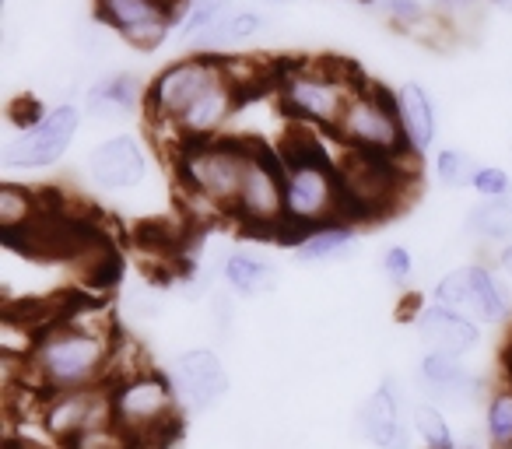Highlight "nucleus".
Returning a JSON list of instances; mask_svg holds the SVG:
<instances>
[{"mask_svg": "<svg viewBox=\"0 0 512 449\" xmlns=\"http://www.w3.org/2000/svg\"><path fill=\"white\" fill-rule=\"evenodd\" d=\"M29 358L22 362V379L32 393H67L109 386L116 372V337L106 323L85 316H64L36 330Z\"/></svg>", "mask_w": 512, "mask_h": 449, "instance_id": "1", "label": "nucleus"}, {"mask_svg": "<svg viewBox=\"0 0 512 449\" xmlns=\"http://www.w3.org/2000/svg\"><path fill=\"white\" fill-rule=\"evenodd\" d=\"M281 169H285V214L288 232L323 229L344 221V193L337 162L327 155L320 137L309 127H295L285 141L278 144Z\"/></svg>", "mask_w": 512, "mask_h": 449, "instance_id": "2", "label": "nucleus"}, {"mask_svg": "<svg viewBox=\"0 0 512 449\" xmlns=\"http://www.w3.org/2000/svg\"><path fill=\"white\" fill-rule=\"evenodd\" d=\"M362 85L365 81L344 60H292L274 78L285 116H292L295 127L323 134H334L351 95Z\"/></svg>", "mask_w": 512, "mask_h": 449, "instance_id": "3", "label": "nucleus"}, {"mask_svg": "<svg viewBox=\"0 0 512 449\" xmlns=\"http://www.w3.org/2000/svg\"><path fill=\"white\" fill-rule=\"evenodd\" d=\"M249 151H253V141H242L232 134L207 137V141H183L179 148H172V172H176L183 197L207 207L211 214L232 218V204L239 193L242 172H246Z\"/></svg>", "mask_w": 512, "mask_h": 449, "instance_id": "4", "label": "nucleus"}, {"mask_svg": "<svg viewBox=\"0 0 512 449\" xmlns=\"http://www.w3.org/2000/svg\"><path fill=\"white\" fill-rule=\"evenodd\" d=\"M109 404H113V425L137 449L165 442L183 421V407H179L169 372H158L151 365L116 376L109 383Z\"/></svg>", "mask_w": 512, "mask_h": 449, "instance_id": "5", "label": "nucleus"}, {"mask_svg": "<svg viewBox=\"0 0 512 449\" xmlns=\"http://www.w3.org/2000/svg\"><path fill=\"white\" fill-rule=\"evenodd\" d=\"M414 158H386V155H365V151H344L337 162L344 193V221H372L390 214L404 200L411 179L418 169H411Z\"/></svg>", "mask_w": 512, "mask_h": 449, "instance_id": "6", "label": "nucleus"}, {"mask_svg": "<svg viewBox=\"0 0 512 449\" xmlns=\"http://www.w3.org/2000/svg\"><path fill=\"white\" fill-rule=\"evenodd\" d=\"M232 221L253 236H288L285 214V169L274 144L253 141L239 193L232 204Z\"/></svg>", "mask_w": 512, "mask_h": 449, "instance_id": "7", "label": "nucleus"}, {"mask_svg": "<svg viewBox=\"0 0 512 449\" xmlns=\"http://www.w3.org/2000/svg\"><path fill=\"white\" fill-rule=\"evenodd\" d=\"M330 137H334L344 151L411 158L407 155V137H404V127H400L393 92H386L383 85H369V81L351 95L348 109H344L341 123H337V130Z\"/></svg>", "mask_w": 512, "mask_h": 449, "instance_id": "8", "label": "nucleus"}, {"mask_svg": "<svg viewBox=\"0 0 512 449\" xmlns=\"http://www.w3.org/2000/svg\"><path fill=\"white\" fill-rule=\"evenodd\" d=\"M225 74H228V57H211V53H190V57H179L172 64H165L148 81V102H144V113H148L151 127L158 130V141H162V134L169 137V130L176 127L179 116L207 88L218 85Z\"/></svg>", "mask_w": 512, "mask_h": 449, "instance_id": "9", "label": "nucleus"}, {"mask_svg": "<svg viewBox=\"0 0 512 449\" xmlns=\"http://www.w3.org/2000/svg\"><path fill=\"white\" fill-rule=\"evenodd\" d=\"M85 120V109L78 102H57L39 116L32 127L11 130L4 148H0V162L4 172H43L53 169L60 158L71 151L74 137Z\"/></svg>", "mask_w": 512, "mask_h": 449, "instance_id": "10", "label": "nucleus"}, {"mask_svg": "<svg viewBox=\"0 0 512 449\" xmlns=\"http://www.w3.org/2000/svg\"><path fill=\"white\" fill-rule=\"evenodd\" d=\"M432 302L474 320L477 327H498L512 316V295L488 264H460L432 285Z\"/></svg>", "mask_w": 512, "mask_h": 449, "instance_id": "11", "label": "nucleus"}, {"mask_svg": "<svg viewBox=\"0 0 512 449\" xmlns=\"http://www.w3.org/2000/svg\"><path fill=\"white\" fill-rule=\"evenodd\" d=\"M183 0H95V22L134 50H158L179 29Z\"/></svg>", "mask_w": 512, "mask_h": 449, "instance_id": "12", "label": "nucleus"}, {"mask_svg": "<svg viewBox=\"0 0 512 449\" xmlns=\"http://www.w3.org/2000/svg\"><path fill=\"white\" fill-rule=\"evenodd\" d=\"M151 172V155L144 141L134 130H120V134L99 141L85 155V179L99 193H130L144 186Z\"/></svg>", "mask_w": 512, "mask_h": 449, "instance_id": "13", "label": "nucleus"}, {"mask_svg": "<svg viewBox=\"0 0 512 449\" xmlns=\"http://www.w3.org/2000/svg\"><path fill=\"white\" fill-rule=\"evenodd\" d=\"M39 421L46 435L60 449L74 442L78 435L92 428L113 425V404H109V386H92V390H67L39 397Z\"/></svg>", "mask_w": 512, "mask_h": 449, "instance_id": "14", "label": "nucleus"}, {"mask_svg": "<svg viewBox=\"0 0 512 449\" xmlns=\"http://www.w3.org/2000/svg\"><path fill=\"white\" fill-rule=\"evenodd\" d=\"M169 379L176 386V397L183 414H204L232 390L225 362L214 348H186L172 358Z\"/></svg>", "mask_w": 512, "mask_h": 449, "instance_id": "15", "label": "nucleus"}, {"mask_svg": "<svg viewBox=\"0 0 512 449\" xmlns=\"http://www.w3.org/2000/svg\"><path fill=\"white\" fill-rule=\"evenodd\" d=\"M358 428L376 449H411V421L393 379L379 383L358 407Z\"/></svg>", "mask_w": 512, "mask_h": 449, "instance_id": "16", "label": "nucleus"}, {"mask_svg": "<svg viewBox=\"0 0 512 449\" xmlns=\"http://www.w3.org/2000/svg\"><path fill=\"white\" fill-rule=\"evenodd\" d=\"M414 337H418L425 351L463 358L481 344V327H477L474 320H467V316L453 313V309L428 299L425 306L414 313Z\"/></svg>", "mask_w": 512, "mask_h": 449, "instance_id": "17", "label": "nucleus"}, {"mask_svg": "<svg viewBox=\"0 0 512 449\" xmlns=\"http://www.w3.org/2000/svg\"><path fill=\"white\" fill-rule=\"evenodd\" d=\"M148 102V81L134 71H109L99 74L92 85L85 88L81 109L92 120H127Z\"/></svg>", "mask_w": 512, "mask_h": 449, "instance_id": "18", "label": "nucleus"}, {"mask_svg": "<svg viewBox=\"0 0 512 449\" xmlns=\"http://www.w3.org/2000/svg\"><path fill=\"white\" fill-rule=\"evenodd\" d=\"M418 383H421V390H428V397L442 400L446 407L470 404V400L477 397V390H481V379L467 369L463 358L439 355V351H425V355L418 358Z\"/></svg>", "mask_w": 512, "mask_h": 449, "instance_id": "19", "label": "nucleus"}, {"mask_svg": "<svg viewBox=\"0 0 512 449\" xmlns=\"http://www.w3.org/2000/svg\"><path fill=\"white\" fill-rule=\"evenodd\" d=\"M393 102H397V116L400 127H404L407 137V155L418 162L428 151L435 148V137H439V113H435V99L428 95L425 85L418 81H404L393 92Z\"/></svg>", "mask_w": 512, "mask_h": 449, "instance_id": "20", "label": "nucleus"}, {"mask_svg": "<svg viewBox=\"0 0 512 449\" xmlns=\"http://www.w3.org/2000/svg\"><path fill=\"white\" fill-rule=\"evenodd\" d=\"M278 264L253 250H232L221 260V281L235 299H260L278 288Z\"/></svg>", "mask_w": 512, "mask_h": 449, "instance_id": "21", "label": "nucleus"}, {"mask_svg": "<svg viewBox=\"0 0 512 449\" xmlns=\"http://www.w3.org/2000/svg\"><path fill=\"white\" fill-rule=\"evenodd\" d=\"M267 15L260 8H232L225 18H221L214 29H207L197 43L190 46V53H211V57H225V53L239 50V46H249L253 39L264 36L267 29Z\"/></svg>", "mask_w": 512, "mask_h": 449, "instance_id": "22", "label": "nucleus"}, {"mask_svg": "<svg viewBox=\"0 0 512 449\" xmlns=\"http://www.w3.org/2000/svg\"><path fill=\"white\" fill-rule=\"evenodd\" d=\"M463 232H467L474 243L509 246L512 243V197L477 200V204L463 214Z\"/></svg>", "mask_w": 512, "mask_h": 449, "instance_id": "23", "label": "nucleus"}, {"mask_svg": "<svg viewBox=\"0 0 512 449\" xmlns=\"http://www.w3.org/2000/svg\"><path fill=\"white\" fill-rule=\"evenodd\" d=\"M355 239H358V229L351 221H334V225H323V229H313L295 239V260L306 267L330 264V260L344 257Z\"/></svg>", "mask_w": 512, "mask_h": 449, "instance_id": "24", "label": "nucleus"}, {"mask_svg": "<svg viewBox=\"0 0 512 449\" xmlns=\"http://www.w3.org/2000/svg\"><path fill=\"white\" fill-rule=\"evenodd\" d=\"M407 421H411V432L421 439L425 449H460L456 446V435L449 428L446 414L432 400H418V404H407Z\"/></svg>", "mask_w": 512, "mask_h": 449, "instance_id": "25", "label": "nucleus"}, {"mask_svg": "<svg viewBox=\"0 0 512 449\" xmlns=\"http://www.w3.org/2000/svg\"><path fill=\"white\" fill-rule=\"evenodd\" d=\"M39 211H43V204H39V197L29 186L4 183V193H0V225H4V236L29 232L36 225Z\"/></svg>", "mask_w": 512, "mask_h": 449, "instance_id": "26", "label": "nucleus"}, {"mask_svg": "<svg viewBox=\"0 0 512 449\" xmlns=\"http://www.w3.org/2000/svg\"><path fill=\"white\" fill-rule=\"evenodd\" d=\"M232 0H183V15H179V29L176 39L186 46H193L207 29L221 22V18L232 11Z\"/></svg>", "mask_w": 512, "mask_h": 449, "instance_id": "27", "label": "nucleus"}, {"mask_svg": "<svg viewBox=\"0 0 512 449\" xmlns=\"http://www.w3.org/2000/svg\"><path fill=\"white\" fill-rule=\"evenodd\" d=\"M484 439L491 449H512V383L491 390L484 404Z\"/></svg>", "mask_w": 512, "mask_h": 449, "instance_id": "28", "label": "nucleus"}, {"mask_svg": "<svg viewBox=\"0 0 512 449\" xmlns=\"http://www.w3.org/2000/svg\"><path fill=\"white\" fill-rule=\"evenodd\" d=\"M477 169H481V162H477L470 151H463V148L435 151V179H439L446 190H467V186L474 183Z\"/></svg>", "mask_w": 512, "mask_h": 449, "instance_id": "29", "label": "nucleus"}, {"mask_svg": "<svg viewBox=\"0 0 512 449\" xmlns=\"http://www.w3.org/2000/svg\"><path fill=\"white\" fill-rule=\"evenodd\" d=\"M376 11L383 18H390L393 25H400V29H418L432 15L428 0H376Z\"/></svg>", "mask_w": 512, "mask_h": 449, "instance_id": "30", "label": "nucleus"}, {"mask_svg": "<svg viewBox=\"0 0 512 449\" xmlns=\"http://www.w3.org/2000/svg\"><path fill=\"white\" fill-rule=\"evenodd\" d=\"M470 190H474L481 200L512 197V176H509V169H502V165H481V169H477V176H474V183H470Z\"/></svg>", "mask_w": 512, "mask_h": 449, "instance_id": "31", "label": "nucleus"}, {"mask_svg": "<svg viewBox=\"0 0 512 449\" xmlns=\"http://www.w3.org/2000/svg\"><path fill=\"white\" fill-rule=\"evenodd\" d=\"M64 449H137V446L116 425H102V428H92V432L78 435V439L67 442Z\"/></svg>", "mask_w": 512, "mask_h": 449, "instance_id": "32", "label": "nucleus"}, {"mask_svg": "<svg viewBox=\"0 0 512 449\" xmlns=\"http://www.w3.org/2000/svg\"><path fill=\"white\" fill-rule=\"evenodd\" d=\"M428 8H432V15L442 18V22L463 25V22H470V18L481 15L484 0H428Z\"/></svg>", "mask_w": 512, "mask_h": 449, "instance_id": "33", "label": "nucleus"}, {"mask_svg": "<svg viewBox=\"0 0 512 449\" xmlns=\"http://www.w3.org/2000/svg\"><path fill=\"white\" fill-rule=\"evenodd\" d=\"M127 313L134 320H158L162 316V295L151 285H134L127 292Z\"/></svg>", "mask_w": 512, "mask_h": 449, "instance_id": "34", "label": "nucleus"}, {"mask_svg": "<svg viewBox=\"0 0 512 449\" xmlns=\"http://www.w3.org/2000/svg\"><path fill=\"white\" fill-rule=\"evenodd\" d=\"M379 267H383V274L393 281V285H404L407 278L414 274V253L407 250V246H386L383 257H379Z\"/></svg>", "mask_w": 512, "mask_h": 449, "instance_id": "35", "label": "nucleus"}, {"mask_svg": "<svg viewBox=\"0 0 512 449\" xmlns=\"http://www.w3.org/2000/svg\"><path fill=\"white\" fill-rule=\"evenodd\" d=\"M235 295L228 292H214L211 295V327H214V334L218 337H228V330H232V323H235Z\"/></svg>", "mask_w": 512, "mask_h": 449, "instance_id": "36", "label": "nucleus"}, {"mask_svg": "<svg viewBox=\"0 0 512 449\" xmlns=\"http://www.w3.org/2000/svg\"><path fill=\"white\" fill-rule=\"evenodd\" d=\"M495 267H498V274H505V278L512 281V243H509V246H502V250H498Z\"/></svg>", "mask_w": 512, "mask_h": 449, "instance_id": "37", "label": "nucleus"}, {"mask_svg": "<svg viewBox=\"0 0 512 449\" xmlns=\"http://www.w3.org/2000/svg\"><path fill=\"white\" fill-rule=\"evenodd\" d=\"M488 4L498 11H505V15H512V0H488Z\"/></svg>", "mask_w": 512, "mask_h": 449, "instance_id": "38", "label": "nucleus"}, {"mask_svg": "<svg viewBox=\"0 0 512 449\" xmlns=\"http://www.w3.org/2000/svg\"><path fill=\"white\" fill-rule=\"evenodd\" d=\"M260 4H267V8H285V4H292V0H260Z\"/></svg>", "mask_w": 512, "mask_h": 449, "instance_id": "39", "label": "nucleus"}, {"mask_svg": "<svg viewBox=\"0 0 512 449\" xmlns=\"http://www.w3.org/2000/svg\"><path fill=\"white\" fill-rule=\"evenodd\" d=\"M11 449H43V446H29V442H18L15 446V442H11Z\"/></svg>", "mask_w": 512, "mask_h": 449, "instance_id": "40", "label": "nucleus"}]
</instances>
